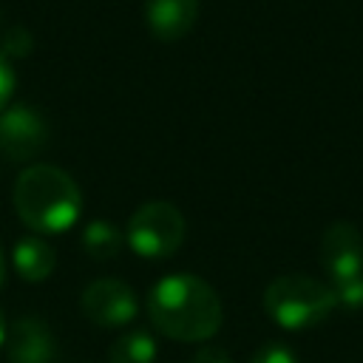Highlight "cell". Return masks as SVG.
<instances>
[{
	"instance_id": "cell-1",
	"label": "cell",
	"mask_w": 363,
	"mask_h": 363,
	"mask_svg": "<svg viewBox=\"0 0 363 363\" xmlns=\"http://www.w3.org/2000/svg\"><path fill=\"white\" fill-rule=\"evenodd\" d=\"M147 315L164 337L184 343L210 340L224 320L221 298L216 289L190 272L159 278L147 295Z\"/></svg>"
},
{
	"instance_id": "cell-2",
	"label": "cell",
	"mask_w": 363,
	"mask_h": 363,
	"mask_svg": "<svg viewBox=\"0 0 363 363\" xmlns=\"http://www.w3.org/2000/svg\"><path fill=\"white\" fill-rule=\"evenodd\" d=\"M14 210L34 233L57 235L79 221L82 193L65 170L54 164H31L17 176Z\"/></svg>"
},
{
	"instance_id": "cell-3",
	"label": "cell",
	"mask_w": 363,
	"mask_h": 363,
	"mask_svg": "<svg viewBox=\"0 0 363 363\" xmlns=\"http://www.w3.org/2000/svg\"><path fill=\"white\" fill-rule=\"evenodd\" d=\"M337 306L335 292L329 284L309 278V275H278L264 289V309L267 315L284 326V329H309L329 318V312Z\"/></svg>"
},
{
	"instance_id": "cell-4",
	"label": "cell",
	"mask_w": 363,
	"mask_h": 363,
	"mask_svg": "<svg viewBox=\"0 0 363 363\" xmlns=\"http://www.w3.org/2000/svg\"><path fill=\"white\" fill-rule=\"evenodd\" d=\"M187 224L176 204L145 201L125 227V244L142 258H170L184 241Z\"/></svg>"
},
{
	"instance_id": "cell-5",
	"label": "cell",
	"mask_w": 363,
	"mask_h": 363,
	"mask_svg": "<svg viewBox=\"0 0 363 363\" xmlns=\"http://www.w3.org/2000/svg\"><path fill=\"white\" fill-rule=\"evenodd\" d=\"M48 142V125L31 105H6L0 111V153L11 162L34 159Z\"/></svg>"
},
{
	"instance_id": "cell-6",
	"label": "cell",
	"mask_w": 363,
	"mask_h": 363,
	"mask_svg": "<svg viewBox=\"0 0 363 363\" xmlns=\"http://www.w3.org/2000/svg\"><path fill=\"white\" fill-rule=\"evenodd\" d=\"M320 267L329 284L363 275V233L352 221H335L320 235Z\"/></svg>"
},
{
	"instance_id": "cell-7",
	"label": "cell",
	"mask_w": 363,
	"mask_h": 363,
	"mask_svg": "<svg viewBox=\"0 0 363 363\" xmlns=\"http://www.w3.org/2000/svg\"><path fill=\"white\" fill-rule=\"evenodd\" d=\"M136 292L119 278H99L82 292V312L99 326H125L136 318Z\"/></svg>"
},
{
	"instance_id": "cell-8",
	"label": "cell",
	"mask_w": 363,
	"mask_h": 363,
	"mask_svg": "<svg viewBox=\"0 0 363 363\" xmlns=\"http://www.w3.org/2000/svg\"><path fill=\"white\" fill-rule=\"evenodd\" d=\"M6 349H9V360L11 363H51L54 352H57L48 323H43L34 315L17 318L9 326Z\"/></svg>"
},
{
	"instance_id": "cell-9",
	"label": "cell",
	"mask_w": 363,
	"mask_h": 363,
	"mask_svg": "<svg viewBox=\"0 0 363 363\" xmlns=\"http://www.w3.org/2000/svg\"><path fill=\"white\" fill-rule=\"evenodd\" d=\"M199 20V0H145V23L156 40L173 43L190 34Z\"/></svg>"
},
{
	"instance_id": "cell-10",
	"label": "cell",
	"mask_w": 363,
	"mask_h": 363,
	"mask_svg": "<svg viewBox=\"0 0 363 363\" xmlns=\"http://www.w3.org/2000/svg\"><path fill=\"white\" fill-rule=\"evenodd\" d=\"M57 255L43 238H20L14 247V269L23 281H45L54 272Z\"/></svg>"
},
{
	"instance_id": "cell-11",
	"label": "cell",
	"mask_w": 363,
	"mask_h": 363,
	"mask_svg": "<svg viewBox=\"0 0 363 363\" xmlns=\"http://www.w3.org/2000/svg\"><path fill=\"white\" fill-rule=\"evenodd\" d=\"M82 247L91 258L108 261V258H116L119 250L125 247V233L105 218H94L82 230Z\"/></svg>"
},
{
	"instance_id": "cell-12",
	"label": "cell",
	"mask_w": 363,
	"mask_h": 363,
	"mask_svg": "<svg viewBox=\"0 0 363 363\" xmlns=\"http://www.w3.org/2000/svg\"><path fill=\"white\" fill-rule=\"evenodd\" d=\"M111 363H153L156 360V340L145 329H133L122 335L108 354Z\"/></svg>"
},
{
	"instance_id": "cell-13",
	"label": "cell",
	"mask_w": 363,
	"mask_h": 363,
	"mask_svg": "<svg viewBox=\"0 0 363 363\" xmlns=\"http://www.w3.org/2000/svg\"><path fill=\"white\" fill-rule=\"evenodd\" d=\"M332 292H335V301L346 309H360L363 306V275L357 278H346V281H337V284H329Z\"/></svg>"
},
{
	"instance_id": "cell-14",
	"label": "cell",
	"mask_w": 363,
	"mask_h": 363,
	"mask_svg": "<svg viewBox=\"0 0 363 363\" xmlns=\"http://www.w3.org/2000/svg\"><path fill=\"white\" fill-rule=\"evenodd\" d=\"M250 363H298V357H295V352H292L289 346H284V343H264V346L252 354Z\"/></svg>"
},
{
	"instance_id": "cell-15",
	"label": "cell",
	"mask_w": 363,
	"mask_h": 363,
	"mask_svg": "<svg viewBox=\"0 0 363 363\" xmlns=\"http://www.w3.org/2000/svg\"><path fill=\"white\" fill-rule=\"evenodd\" d=\"M14 85H17V74L9 62V57L0 51V111L9 105V99L14 94Z\"/></svg>"
},
{
	"instance_id": "cell-16",
	"label": "cell",
	"mask_w": 363,
	"mask_h": 363,
	"mask_svg": "<svg viewBox=\"0 0 363 363\" xmlns=\"http://www.w3.org/2000/svg\"><path fill=\"white\" fill-rule=\"evenodd\" d=\"M193 363H233V357L221 346H201L193 357Z\"/></svg>"
},
{
	"instance_id": "cell-17",
	"label": "cell",
	"mask_w": 363,
	"mask_h": 363,
	"mask_svg": "<svg viewBox=\"0 0 363 363\" xmlns=\"http://www.w3.org/2000/svg\"><path fill=\"white\" fill-rule=\"evenodd\" d=\"M6 337H9V323H6V315L0 309V346H6Z\"/></svg>"
},
{
	"instance_id": "cell-18",
	"label": "cell",
	"mask_w": 363,
	"mask_h": 363,
	"mask_svg": "<svg viewBox=\"0 0 363 363\" xmlns=\"http://www.w3.org/2000/svg\"><path fill=\"white\" fill-rule=\"evenodd\" d=\"M6 281V261H3V250H0V286Z\"/></svg>"
}]
</instances>
